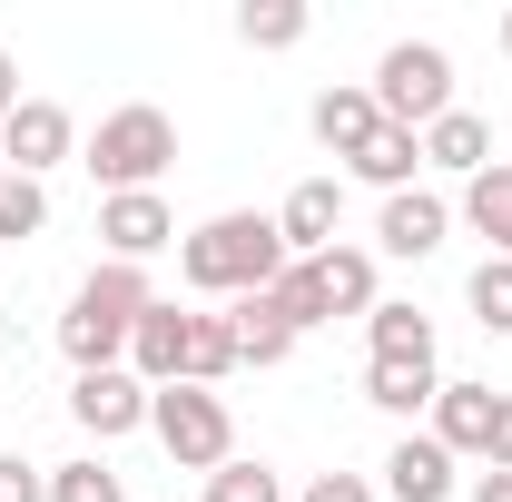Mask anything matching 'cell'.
<instances>
[{"label":"cell","instance_id":"6da1fadb","mask_svg":"<svg viewBox=\"0 0 512 502\" xmlns=\"http://www.w3.org/2000/svg\"><path fill=\"white\" fill-rule=\"evenodd\" d=\"M296 256H286V237H276V217H256V207H227V217H207V227H188L178 237V276H188L197 296H266L276 276H286Z\"/></svg>","mask_w":512,"mask_h":502},{"label":"cell","instance_id":"7a4b0ae2","mask_svg":"<svg viewBox=\"0 0 512 502\" xmlns=\"http://www.w3.org/2000/svg\"><path fill=\"white\" fill-rule=\"evenodd\" d=\"M158 306V286H148V266H89L79 276V296H69L60 315V355L79 365V375H109V365H128V335H138V315Z\"/></svg>","mask_w":512,"mask_h":502},{"label":"cell","instance_id":"3957f363","mask_svg":"<svg viewBox=\"0 0 512 502\" xmlns=\"http://www.w3.org/2000/svg\"><path fill=\"white\" fill-rule=\"evenodd\" d=\"M168 168H178V119H168L158 99H128V109L99 119V138H89V178H99L109 197L158 188Z\"/></svg>","mask_w":512,"mask_h":502},{"label":"cell","instance_id":"277c9868","mask_svg":"<svg viewBox=\"0 0 512 502\" xmlns=\"http://www.w3.org/2000/svg\"><path fill=\"white\" fill-rule=\"evenodd\" d=\"M148 434L168 443L178 473L237 463V414H227V394H207V384H158V394H148Z\"/></svg>","mask_w":512,"mask_h":502},{"label":"cell","instance_id":"5b68a950","mask_svg":"<svg viewBox=\"0 0 512 502\" xmlns=\"http://www.w3.org/2000/svg\"><path fill=\"white\" fill-rule=\"evenodd\" d=\"M365 89H375L384 128H414V138H424V128L453 109V50H444V40H394Z\"/></svg>","mask_w":512,"mask_h":502},{"label":"cell","instance_id":"8992f818","mask_svg":"<svg viewBox=\"0 0 512 502\" xmlns=\"http://www.w3.org/2000/svg\"><path fill=\"white\" fill-rule=\"evenodd\" d=\"M69 148H79V119H69L60 99H20V109L0 119V168H10V178H40V188H50V168H60Z\"/></svg>","mask_w":512,"mask_h":502},{"label":"cell","instance_id":"52a82bcc","mask_svg":"<svg viewBox=\"0 0 512 502\" xmlns=\"http://www.w3.org/2000/svg\"><path fill=\"white\" fill-rule=\"evenodd\" d=\"M99 247H109V266H148L158 247H178V207H168L158 188L99 197Z\"/></svg>","mask_w":512,"mask_h":502},{"label":"cell","instance_id":"ba28073f","mask_svg":"<svg viewBox=\"0 0 512 502\" xmlns=\"http://www.w3.org/2000/svg\"><path fill=\"white\" fill-rule=\"evenodd\" d=\"M188 345H197V315L158 296V306L138 315V335H128V375L148 384V394L158 384H188Z\"/></svg>","mask_w":512,"mask_h":502},{"label":"cell","instance_id":"9c48e42d","mask_svg":"<svg viewBox=\"0 0 512 502\" xmlns=\"http://www.w3.org/2000/svg\"><path fill=\"white\" fill-rule=\"evenodd\" d=\"M69 414H79V434H99V443H119L148 424V384L128 375V365H109V375H79L69 384Z\"/></svg>","mask_w":512,"mask_h":502},{"label":"cell","instance_id":"30bf717a","mask_svg":"<svg viewBox=\"0 0 512 502\" xmlns=\"http://www.w3.org/2000/svg\"><path fill=\"white\" fill-rule=\"evenodd\" d=\"M493 414H503L493 384H444L434 394V443H444L453 463H493Z\"/></svg>","mask_w":512,"mask_h":502},{"label":"cell","instance_id":"8fae6325","mask_svg":"<svg viewBox=\"0 0 512 502\" xmlns=\"http://www.w3.org/2000/svg\"><path fill=\"white\" fill-rule=\"evenodd\" d=\"M453 237V207L434 188H404V197H384V217H375V247L384 256H404V266H424V256Z\"/></svg>","mask_w":512,"mask_h":502},{"label":"cell","instance_id":"7c38bea8","mask_svg":"<svg viewBox=\"0 0 512 502\" xmlns=\"http://www.w3.org/2000/svg\"><path fill=\"white\" fill-rule=\"evenodd\" d=\"M335 227H345V188L335 178H296L286 188V207H276V237H286V256L306 266V256L335 247Z\"/></svg>","mask_w":512,"mask_h":502},{"label":"cell","instance_id":"4fadbf2b","mask_svg":"<svg viewBox=\"0 0 512 502\" xmlns=\"http://www.w3.org/2000/svg\"><path fill=\"white\" fill-rule=\"evenodd\" d=\"M306 119H316V148H325V158H355V148L384 128V109H375V89H365V79H335Z\"/></svg>","mask_w":512,"mask_h":502},{"label":"cell","instance_id":"5bb4252c","mask_svg":"<svg viewBox=\"0 0 512 502\" xmlns=\"http://www.w3.org/2000/svg\"><path fill=\"white\" fill-rule=\"evenodd\" d=\"M453 483H463V473H453V453L434 434H404L384 453V493L394 502H453Z\"/></svg>","mask_w":512,"mask_h":502},{"label":"cell","instance_id":"9a60e30c","mask_svg":"<svg viewBox=\"0 0 512 502\" xmlns=\"http://www.w3.org/2000/svg\"><path fill=\"white\" fill-rule=\"evenodd\" d=\"M424 168H444V178H483V168H493V128L473 119V109H444V119L424 128Z\"/></svg>","mask_w":512,"mask_h":502},{"label":"cell","instance_id":"2e32d148","mask_svg":"<svg viewBox=\"0 0 512 502\" xmlns=\"http://www.w3.org/2000/svg\"><path fill=\"white\" fill-rule=\"evenodd\" d=\"M316 266V296H325V315H375L384 296H375V256L365 247H325V256H306Z\"/></svg>","mask_w":512,"mask_h":502},{"label":"cell","instance_id":"e0dca14e","mask_svg":"<svg viewBox=\"0 0 512 502\" xmlns=\"http://www.w3.org/2000/svg\"><path fill=\"white\" fill-rule=\"evenodd\" d=\"M227 325H237V365H256V375L296 355V325L276 315V296H237V306H227Z\"/></svg>","mask_w":512,"mask_h":502},{"label":"cell","instance_id":"ac0fdd59","mask_svg":"<svg viewBox=\"0 0 512 502\" xmlns=\"http://www.w3.org/2000/svg\"><path fill=\"white\" fill-rule=\"evenodd\" d=\"M345 168H355L365 188L404 197V188H414V168H424V138H414V128H375V138H365V148H355Z\"/></svg>","mask_w":512,"mask_h":502},{"label":"cell","instance_id":"d6986e66","mask_svg":"<svg viewBox=\"0 0 512 502\" xmlns=\"http://www.w3.org/2000/svg\"><path fill=\"white\" fill-rule=\"evenodd\" d=\"M463 227H473L493 256H512V168L503 158H493L483 178H463Z\"/></svg>","mask_w":512,"mask_h":502},{"label":"cell","instance_id":"ffe728a7","mask_svg":"<svg viewBox=\"0 0 512 502\" xmlns=\"http://www.w3.org/2000/svg\"><path fill=\"white\" fill-rule=\"evenodd\" d=\"M365 335H375V365H434V315L424 306H375Z\"/></svg>","mask_w":512,"mask_h":502},{"label":"cell","instance_id":"44dd1931","mask_svg":"<svg viewBox=\"0 0 512 502\" xmlns=\"http://www.w3.org/2000/svg\"><path fill=\"white\" fill-rule=\"evenodd\" d=\"M434 394H444L434 365H365V404L375 414H404L414 424V414H434Z\"/></svg>","mask_w":512,"mask_h":502},{"label":"cell","instance_id":"7402d4cb","mask_svg":"<svg viewBox=\"0 0 512 502\" xmlns=\"http://www.w3.org/2000/svg\"><path fill=\"white\" fill-rule=\"evenodd\" d=\"M306 30H316L306 0H247V10H237V40H247V50H296Z\"/></svg>","mask_w":512,"mask_h":502},{"label":"cell","instance_id":"603a6c76","mask_svg":"<svg viewBox=\"0 0 512 502\" xmlns=\"http://www.w3.org/2000/svg\"><path fill=\"white\" fill-rule=\"evenodd\" d=\"M40 227H50V188L0 168V247H20V237H40Z\"/></svg>","mask_w":512,"mask_h":502},{"label":"cell","instance_id":"cb8c5ba5","mask_svg":"<svg viewBox=\"0 0 512 502\" xmlns=\"http://www.w3.org/2000/svg\"><path fill=\"white\" fill-rule=\"evenodd\" d=\"M227 375H237V325H227V315H197V345H188V384H207V394H217Z\"/></svg>","mask_w":512,"mask_h":502},{"label":"cell","instance_id":"d4e9b609","mask_svg":"<svg viewBox=\"0 0 512 502\" xmlns=\"http://www.w3.org/2000/svg\"><path fill=\"white\" fill-rule=\"evenodd\" d=\"M207 502H286V473L237 453V463H217V473H207Z\"/></svg>","mask_w":512,"mask_h":502},{"label":"cell","instance_id":"484cf974","mask_svg":"<svg viewBox=\"0 0 512 502\" xmlns=\"http://www.w3.org/2000/svg\"><path fill=\"white\" fill-rule=\"evenodd\" d=\"M50 502H128V483L99 453H79V463H50Z\"/></svg>","mask_w":512,"mask_h":502},{"label":"cell","instance_id":"4316f807","mask_svg":"<svg viewBox=\"0 0 512 502\" xmlns=\"http://www.w3.org/2000/svg\"><path fill=\"white\" fill-rule=\"evenodd\" d=\"M463 296H473V315H483V335H512V256H483Z\"/></svg>","mask_w":512,"mask_h":502},{"label":"cell","instance_id":"83f0119b","mask_svg":"<svg viewBox=\"0 0 512 502\" xmlns=\"http://www.w3.org/2000/svg\"><path fill=\"white\" fill-rule=\"evenodd\" d=\"M266 296H276V315H286L296 335H316V325H335V315H325V296H316V266H286V276H276Z\"/></svg>","mask_w":512,"mask_h":502},{"label":"cell","instance_id":"f1b7e54d","mask_svg":"<svg viewBox=\"0 0 512 502\" xmlns=\"http://www.w3.org/2000/svg\"><path fill=\"white\" fill-rule=\"evenodd\" d=\"M0 502H50V483H40V463L0 453Z\"/></svg>","mask_w":512,"mask_h":502},{"label":"cell","instance_id":"f546056e","mask_svg":"<svg viewBox=\"0 0 512 502\" xmlns=\"http://www.w3.org/2000/svg\"><path fill=\"white\" fill-rule=\"evenodd\" d=\"M306 502H375V483H365V473H316Z\"/></svg>","mask_w":512,"mask_h":502},{"label":"cell","instance_id":"4dcf8cb0","mask_svg":"<svg viewBox=\"0 0 512 502\" xmlns=\"http://www.w3.org/2000/svg\"><path fill=\"white\" fill-rule=\"evenodd\" d=\"M483 473H512V394H503V414H493V463Z\"/></svg>","mask_w":512,"mask_h":502},{"label":"cell","instance_id":"1f68e13d","mask_svg":"<svg viewBox=\"0 0 512 502\" xmlns=\"http://www.w3.org/2000/svg\"><path fill=\"white\" fill-rule=\"evenodd\" d=\"M463 502H512V473H473V493Z\"/></svg>","mask_w":512,"mask_h":502},{"label":"cell","instance_id":"d6a6232c","mask_svg":"<svg viewBox=\"0 0 512 502\" xmlns=\"http://www.w3.org/2000/svg\"><path fill=\"white\" fill-rule=\"evenodd\" d=\"M10 109H20V60L0 50V119H10Z\"/></svg>","mask_w":512,"mask_h":502},{"label":"cell","instance_id":"836d02e7","mask_svg":"<svg viewBox=\"0 0 512 502\" xmlns=\"http://www.w3.org/2000/svg\"><path fill=\"white\" fill-rule=\"evenodd\" d=\"M503 50H512V20H503Z\"/></svg>","mask_w":512,"mask_h":502}]
</instances>
